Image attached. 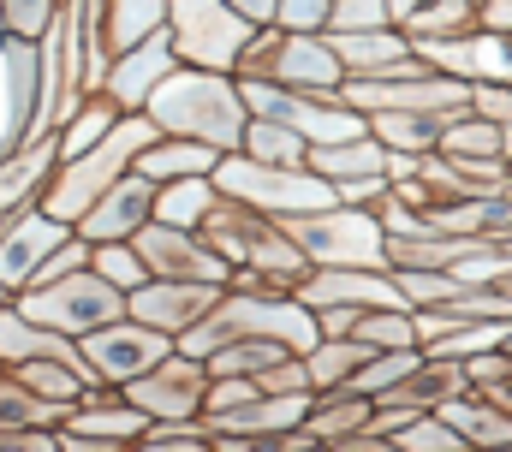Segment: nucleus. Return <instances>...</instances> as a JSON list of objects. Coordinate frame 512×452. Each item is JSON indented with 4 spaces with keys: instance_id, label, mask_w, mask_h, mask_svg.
Instances as JSON below:
<instances>
[{
    "instance_id": "obj_1",
    "label": "nucleus",
    "mask_w": 512,
    "mask_h": 452,
    "mask_svg": "<svg viewBox=\"0 0 512 452\" xmlns=\"http://www.w3.org/2000/svg\"><path fill=\"white\" fill-rule=\"evenodd\" d=\"M143 113L167 137H197L221 155L245 149V131H251V102H245L239 72H209V66H185V60L155 84Z\"/></svg>"
},
{
    "instance_id": "obj_2",
    "label": "nucleus",
    "mask_w": 512,
    "mask_h": 452,
    "mask_svg": "<svg viewBox=\"0 0 512 452\" xmlns=\"http://www.w3.org/2000/svg\"><path fill=\"white\" fill-rule=\"evenodd\" d=\"M155 137H161V125H155L143 108L120 113V125H114L102 143H90L84 155H66V161L54 167V179L42 185V209L78 226V215H84V209H90V203H96L120 173L137 167V149H143V143H155Z\"/></svg>"
},
{
    "instance_id": "obj_3",
    "label": "nucleus",
    "mask_w": 512,
    "mask_h": 452,
    "mask_svg": "<svg viewBox=\"0 0 512 452\" xmlns=\"http://www.w3.org/2000/svg\"><path fill=\"white\" fill-rule=\"evenodd\" d=\"M239 78H274L286 90H310V96H340L346 84V60L334 48L328 30H280L262 24L239 60Z\"/></svg>"
},
{
    "instance_id": "obj_4",
    "label": "nucleus",
    "mask_w": 512,
    "mask_h": 452,
    "mask_svg": "<svg viewBox=\"0 0 512 452\" xmlns=\"http://www.w3.org/2000/svg\"><path fill=\"white\" fill-rule=\"evenodd\" d=\"M215 185H221L227 197H239V203L262 209V215H274V221L316 215V209L340 203V197H334V185H328L316 167L256 161V155H245V149H233V155H221V161H215Z\"/></svg>"
},
{
    "instance_id": "obj_5",
    "label": "nucleus",
    "mask_w": 512,
    "mask_h": 452,
    "mask_svg": "<svg viewBox=\"0 0 512 452\" xmlns=\"http://www.w3.org/2000/svg\"><path fill=\"white\" fill-rule=\"evenodd\" d=\"M310 256V268H387V226L364 203H328L316 215L280 221Z\"/></svg>"
},
{
    "instance_id": "obj_6",
    "label": "nucleus",
    "mask_w": 512,
    "mask_h": 452,
    "mask_svg": "<svg viewBox=\"0 0 512 452\" xmlns=\"http://www.w3.org/2000/svg\"><path fill=\"white\" fill-rule=\"evenodd\" d=\"M167 30L185 66H209V72H239L245 48H251L256 24L233 0H173L167 6Z\"/></svg>"
},
{
    "instance_id": "obj_7",
    "label": "nucleus",
    "mask_w": 512,
    "mask_h": 452,
    "mask_svg": "<svg viewBox=\"0 0 512 452\" xmlns=\"http://www.w3.org/2000/svg\"><path fill=\"white\" fill-rule=\"evenodd\" d=\"M30 322H42V328H60V334H90V328H102V322H114V316H126V292L114 286V280H102L96 268H78V274H66V280H48V286H24L18 298H12Z\"/></svg>"
},
{
    "instance_id": "obj_8",
    "label": "nucleus",
    "mask_w": 512,
    "mask_h": 452,
    "mask_svg": "<svg viewBox=\"0 0 512 452\" xmlns=\"http://www.w3.org/2000/svg\"><path fill=\"white\" fill-rule=\"evenodd\" d=\"M340 96L358 113H459V108H471V84L447 78L435 66L387 72V78H346Z\"/></svg>"
},
{
    "instance_id": "obj_9",
    "label": "nucleus",
    "mask_w": 512,
    "mask_h": 452,
    "mask_svg": "<svg viewBox=\"0 0 512 452\" xmlns=\"http://www.w3.org/2000/svg\"><path fill=\"white\" fill-rule=\"evenodd\" d=\"M167 351H173V334H161V328H149V322H137V316H114V322L78 334V357L90 363V375H96L102 387L137 381V375L155 369Z\"/></svg>"
},
{
    "instance_id": "obj_10",
    "label": "nucleus",
    "mask_w": 512,
    "mask_h": 452,
    "mask_svg": "<svg viewBox=\"0 0 512 452\" xmlns=\"http://www.w3.org/2000/svg\"><path fill=\"white\" fill-rule=\"evenodd\" d=\"M120 393H126L131 405L149 411V423H191V417H203V399H209V363L203 357H185L173 345L155 369H143Z\"/></svg>"
},
{
    "instance_id": "obj_11",
    "label": "nucleus",
    "mask_w": 512,
    "mask_h": 452,
    "mask_svg": "<svg viewBox=\"0 0 512 452\" xmlns=\"http://www.w3.org/2000/svg\"><path fill=\"white\" fill-rule=\"evenodd\" d=\"M131 244H137V256L149 262V280H215V286H227V280H233L227 256L203 238V226L149 221V226H137V232H131Z\"/></svg>"
},
{
    "instance_id": "obj_12",
    "label": "nucleus",
    "mask_w": 512,
    "mask_h": 452,
    "mask_svg": "<svg viewBox=\"0 0 512 452\" xmlns=\"http://www.w3.org/2000/svg\"><path fill=\"white\" fill-rule=\"evenodd\" d=\"M417 60L447 72V78H465V84H512V36L477 24V30H459V36H411Z\"/></svg>"
},
{
    "instance_id": "obj_13",
    "label": "nucleus",
    "mask_w": 512,
    "mask_h": 452,
    "mask_svg": "<svg viewBox=\"0 0 512 452\" xmlns=\"http://www.w3.org/2000/svg\"><path fill=\"white\" fill-rule=\"evenodd\" d=\"M149 429V411L131 405L120 387H96L90 399H78L66 417H60V447H90V452H120L137 447Z\"/></svg>"
},
{
    "instance_id": "obj_14",
    "label": "nucleus",
    "mask_w": 512,
    "mask_h": 452,
    "mask_svg": "<svg viewBox=\"0 0 512 452\" xmlns=\"http://www.w3.org/2000/svg\"><path fill=\"white\" fill-rule=\"evenodd\" d=\"M60 238H72V221L48 215L42 203L0 215V286H6L12 298H18L24 286H36V268L48 262V250H54Z\"/></svg>"
},
{
    "instance_id": "obj_15",
    "label": "nucleus",
    "mask_w": 512,
    "mask_h": 452,
    "mask_svg": "<svg viewBox=\"0 0 512 452\" xmlns=\"http://www.w3.org/2000/svg\"><path fill=\"white\" fill-rule=\"evenodd\" d=\"M221 292L227 286H215V280H143L137 292H126V316L179 339L185 328H197L221 304Z\"/></svg>"
},
{
    "instance_id": "obj_16",
    "label": "nucleus",
    "mask_w": 512,
    "mask_h": 452,
    "mask_svg": "<svg viewBox=\"0 0 512 452\" xmlns=\"http://www.w3.org/2000/svg\"><path fill=\"white\" fill-rule=\"evenodd\" d=\"M179 66V48H173V30H155V36H143V42H131L120 48L114 60H108V72H102V96H114L120 108H143L149 96H155V84L167 78Z\"/></svg>"
},
{
    "instance_id": "obj_17",
    "label": "nucleus",
    "mask_w": 512,
    "mask_h": 452,
    "mask_svg": "<svg viewBox=\"0 0 512 452\" xmlns=\"http://www.w3.org/2000/svg\"><path fill=\"white\" fill-rule=\"evenodd\" d=\"M155 191H161V185H155L149 173H137V167H131V173H120V179H114V185H108V191L78 215V232H84L90 244L131 238L137 226L155 221Z\"/></svg>"
},
{
    "instance_id": "obj_18",
    "label": "nucleus",
    "mask_w": 512,
    "mask_h": 452,
    "mask_svg": "<svg viewBox=\"0 0 512 452\" xmlns=\"http://www.w3.org/2000/svg\"><path fill=\"white\" fill-rule=\"evenodd\" d=\"M340 60H346V78H387V72H417V48L405 36V24H370V30H328Z\"/></svg>"
},
{
    "instance_id": "obj_19",
    "label": "nucleus",
    "mask_w": 512,
    "mask_h": 452,
    "mask_svg": "<svg viewBox=\"0 0 512 452\" xmlns=\"http://www.w3.org/2000/svg\"><path fill=\"white\" fill-rule=\"evenodd\" d=\"M54 167H60V131H42V137L6 149L0 155V215L42 203V185L54 179Z\"/></svg>"
},
{
    "instance_id": "obj_20",
    "label": "nucleus",
    "mask_w": 512,
    "mask_h": 452,
    "mask_svg": "<svg viewBox=\"0 0 512 452\" xmlns=\"http://www.w3.org/2000/svg\"><path fill=\"white\" fill-rule=\"evenodd\" d=\"M370 417H376V399H370V393H358V387H316L304 429H310L322 447H340L346 435L370 429Z\"/></svg>"
},
{
    "instance_id": "obj_21",
    "label": "nucleus",
    "mask_w": 512,
    "mask_h": 452,
    "mask_svg": "<svg viewBox=\"0 0 512 452\" xmlns=\"http://www.w3.org/2000/svg\"><path fill=\"white\" fill-rule=\"evenodd\" d=\"M471 381H465V363H453V357H429L423 351V363L387 393V399H376V405H405V411H441L453 393H465Z\"/></svg>"
},
{
    "instance_id": "obj_22",
    "label": "nucleus",
    "mask_w": 512,
    "mask_h": 452,
    "mask_svg": "<svg viewBox=\"0 0 512 452\" xmlns=\"http://www.w3.org/2000/svg\"><path fill=\"white\" fill-rule=\"evenodd\" d=\"M441 417L465 435V447H512V411L495 405L489 393H477V387L453 393V399L441 405Z\"/></svg>"
},
{
    "instance_id": "obj_23",
    "label": "nucleus",
    "mask_w": 512,
    "mask_h": 452,
    "mask_svg": "<svg viewBox=\"0 0 512 452\" xmlns=\"http://www.w3.org/2000/svg\"><path fill=\"white\" fill-rule=\"evenodd\" d=\"M310 167H316L328 185L376 179V173H387V143L376 137V131H364V137H340V143H316V149H310Z\"/></svg>"
},
{
    "instance_id": "obj_24",
    "label": "nucleus",
    "mask_w": 512,
    "mask_h": 452,
    "mask_svg": "<svg viewBox=\"0 0 512 452\" xmlns=\"http://www.w3.org/2000/svg\"><path fill=\"white\" fill-rule=\"evenodd\" d=\"M72 351H78V339H72V334L30 322L12 298L0 304V363H6V369H12V363H24V357H72Z\"/></svg>"
},
{
    "instance_id": "obj_25",
    "label": "nucleus",
    "mask_w": 512,
    "mask_h": 452,
    "mask_svg": "<svg viewBox=\"0 0 512 452\" xmlns=\"http://www.w3.org/2000/svg\"><path fill=\"white\" fill-rule=\"evenodd\" d=\"M215 161H221V149H209V143H197V137H167V131L137 149V173H149L155 185L191 179V173H215Z\"/></svg>"
},
{
    "instance_id": "obj_26",
    "label": "nucleus",
    "mask_w": 512,
    "mask_h": 452,
    "mask_svg": "<svg viewBox=\"0 0 512 452\" xmlns=\"http://www.w3.org/2000/svg\"><path fill=\"white\" fill-rule=\"evenodd\" d=\"M167 6L173 0H102V54L114 60L120 48L167 30Z\"/></svg>"
},
{
    "instance_id": "obj_27",
    "label": "nucleus",
    "mask_w": 512,
    "mask_h": 452,
    "mask_svg": "<svg viewBox=\"0 0 512 452\" xmlns=\"http://www.w3.org/2000/svg\"><path fill=\"white\" fill-rule=\"evenodd\" d=\"M376 357V345L358 334H322L304 351V369H310V387H346L364 363Z\"/></svg>"
},
{
    "instance_id": "obj_28",
    "label": "nucleus",
    "mask_w": 512,
    "mask_h": 452,
    "mask_svg": "<svg viewBox=\"0 0 512 452\" xmlns=\"http://www.w3.org/2000/svg\"><path fill=\"white\" fill-rule=\"evenodd\" d=\"M215 203H221V185H215V173L167 179V185L155 191V221H167V226H203L209 215H215Z\"/></svg>"
},
{
    "instance_id": "obj_29",
    "label": "nucleus",
    "mask_w": 512,
    "mask_h": 452,
    "mask_svg": "<svg viewBox=\"0 0 512 452\" xmlns=\"http://www.w3.org/2000/svg\"><path fill=\"white\" fill-rule=\"evenodd\" d=\"M370 131L393 155H429V149H441L447 113H370Z\"/></svg>"
},
{
    "instance_id": "obj_30",
    "label": "nucleus",
    "mask_w": 512,
    "mask_h": 452,
    "mask_svg": "<svg viewBox=\"0 0 512 452\" xmlns=\"http://www.w3.org/2000/svg\"><path fill=\"white\" fill-rule=\"evenodd\" d=\"M441 155H507V125H501V119H489L483 108L447 113Z\"/></svg>"
},
{
    "instance_id": "obj_31",
    "label": "nucleus",
    "mask_w": 512,
    "mask_h": 452,
    "mask_svg": "<svg viewBox=\"0 0 512 452\" xmlns=\"http://www.w3.org/2000/svg\"><path fill=\"white\" fill-rule=\"evenodd\" d=\"M60 417H66L60 405H48L36 387H24L12 369H0V429H48Z\"/></svg>"
},
{
    "instance_id": "obj_32",
    "label": "nucleus",
    "mask_w": 512,
    "mask_h": 452,
    "mask_svg": "<svg viewBox=\"0 0 512 452\" xmlns=\"http://www.w3.org/2000/svg\"><path fill=\"white\" fill-rule=\"evenodd\" d=\"M245 155H256V161H286V167H310V143H304L292 125H280V119H262V113H251Z\"/></svg>"
},
{
    "instance_id": "obj_33",
    "label": "nucleus",
    "mask_w": 512,
    "mask_h": 452,
    "mask_svg": "<svg viewBox=\"0 0 512 452\" xmlns=\"http://www.w3.org/2000/svg\"><path fill=\"white\" fill-rule=\"evenodd\" d=\"M417 363H423V345H393V351H376V357L346 381V387H358V393H370V399H387V393L417 369Z\"/></svg>"
},
{
    "instance_id": "obj_34",
    "label": "nucleus",
    "mask_w": 512,
    "mask_h": 452,
    "mask_svg": "<svg viewBox=\"0 0 512 452\" xmlns=\"http://www.w3.org/2000/svg\"><path fill=\"white\" fill-rule=\"evenodd\" d=\"M90 268H96L102 280H114L120 292H137V286L149 280V262L137 256L131 238H108V244H96V250H90Z\"/></svg>"
},
{
    "instance_id": "obj_35",
    "label": "nucleus",
    "mask_w": 512,
    "mask_h": 452,
    "mask_svg": "<svg viewBox=\"0 0 512 452\" xmlns=\"http://www.w3.org/2000/svg\"><path fill=\"white\" fill-rule=\"evenodd\" d=\"M393 447L399 452H459L465 447V435H459L441 411H417L405 429H393Z\"/></svg>"
},
{
    "instance_id": "obj_36",
    "label": "nucleus",
    "mask_w": 512,
    "mask_h": 452,
    "mask_svg": "<svg viewBox=\"0 0 512 452\" xmlns=\"http://www.w3.org/2000/svg\"><path fill=\"white\" fill-rule=\"evenodd\" d=\"M60 6H66V0H0V30H6V36H30V42H42L48 24L60 18Z\"/></svg>"
},
{
    "instance_id": "obj_37",
    "label": "nucleus",
    "mask_w": 512,
    "mask_h": 452,
    "mask_svg": "<svg viewBox=\"0 0 512 452\" xmlns=\"http://www.w3.org/2000/svg\"><path fill=\"white\" fill-rule=\"evenodd\" d=\"M137 447H149V452H161V447H215V429H209L203 417H191V423H149Z\"/></svg>"
},
{
    "instance_id": "obj_38",
    "label": "nucleus",
    "mask_w": 512,
    "mask_h": 452,
    "mask_svg": "<svg viewBox=\"0 0 512 452\" xmlns=\"http://www.w3.org/2000/svg\"><path fill=\"white\" fill-rule=\"evenodd\" d=\"M280 30H334V0H280Z\"/></svg>"
},
{
    "instance_id": "obj_39",
    "label": "nucleus",
    "mask_w": 512,
    "mask_h": 452,
    "mask_svg": "<svg viewBox=\"0 0 512 452\" xmlns=\"http://www.w3.org/2000/svg\"><path fill=\"white\" fill-rule=\"evenodd\" d=\"M370 24H393L387 0H334V30H370Z\"/></svg>"
},
{
    "instance_id": "obj_40",
    "label": "nucleus",
    "mask_w": 512,
    "mask_h": 452,
    "mask_svg": "<svg viewBox=\"0 0 512 452\" xmlns=\"http://www.w3.org/2000/svg\"><path fill=\"white\" fill-rule=\"evenodd\" d=\"M483 24L501 30V36H512V0H483Z\"/></svg>"
},
{
    "instance_id": "obj_41",
    "label": "nucleus",
    "mask_w": 512,
    "mask_h": 452,
    "mask_svg": "<svg viewBox=\"0 0 512 452\" xmlns=\"http://www.w3.org/2000/svg\"><path fill=\"white\" fill-rule=\"evenodd\" d=\"M233 6L251 18L256 30H262V24H274V12H280V0H233Z\"/></svg>"
},
{
    "instance_id": "obj_42",
    "label": "nucleus",
    "mask_w": 512,
    "mask_h": 452,
    "mask_svg": "<svg viewBox=\"0 0 512 452\" xmlns=\"http://www.w3.org/2000/svg\"><path fill=\"white\" fill-rule=\"evenodd\" d=\"M429 0H387V12H393V24H405V18H417Z\"/></svg>"
},
{
    "instance_id": "obj_43",
    "label": "nucleus",
    "mask_w": 512,
    "mask_h": 452,
    "mask_svg": "<svg viewBox=\"0 0 512 452\" xmlns=\"http://www.w3.org/2000/svg\"><path fill=\"white\" fill-rule=\"evenodd\" d=\"M507 161H512V125H507Z\"/></svg>"
},
{
    "instance_id": "obj_44",
    "label": "nucleus",
    "mask_w": 512,
    "mask_h": 452,
    "mask_svg": "<svg viewBox=\"0 0 512 452\" xmlns=\"http://www.w3.org/2000/svg\"><path fill=\"white\" fill-rule=\"evenodd\" d=\"M6 298H12V292H6V286H0V304H6Z\"/></svg>"
},
{
    "instance_id": "obj_45",
    "label": "nucleus",
    "mask_w": 512,
    "mask_h": 452,
    "mask_svg": "<svg viewBox=\"0 0 512 452\" xmlns=\"http://www.w3.org/2000/svg\"><path fill=\"white\" fill-rule=\"evenodd\" d=\"M507 351H512V334H507Z\"/></svg>"
},
{
    "instance_id": "obj_46",
    "label": "nucleus",
    "mask_w": 512,
    "mask_h": 452,
    "mask_svg": "<svg viewBox=\"0 0 512 452\" xmlns=\"http://www.w3.org/2000/svg\"><path fill=\"white\" fill-rule=\"evenodd\" d=\"M507 250H512V238H507Z\"/></svg>"
},
{
    "instance_id": "obj_47",
    "label": "nucleus",
    "mask_w": 512,
    "mask_h": 452,
    "mask_svg": "<svg viewBox=\"0 0 512 452\" xmlns=\"http://www.w3.org/2000/svg\"><path fill=\"white\" fill-rule=\"evenodd\" d=\"M0 369H6V363H0Z\"/></svg>"
}]
</instances>
